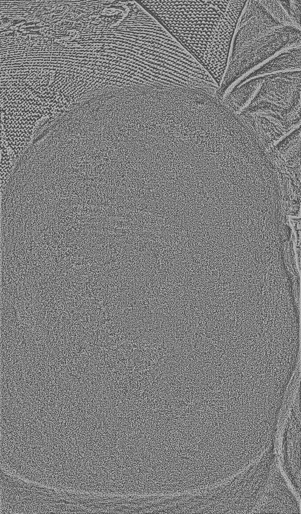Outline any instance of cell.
Segmentation results:
<instances>
[{
    "mask_svg": "<svg viewBox=\"0 0 301 514\" xmlns=\"http://www.w3.org/2000/svg\"><path fill=\"white\" fill-rule=\"evenodd\" d=\"M300 0H289L291 16L296 23L300 26Z\"/></svg>",
    "mask_w": 301,
    "mask_h": 514,
    "instance_id": "obj_4",
    "label": "cell"
},
{
    "mask_svg": "<svg viewBox=\"0 0 301 514\" xmlns=\"http://www.w3.org/2000/svg\"><path fill=\"white\" fill-rule=\"evenodd\" d=\"M281 235L284 241L288 240L290 235V228L286 225H283L281 228Z\"/></svg>",
    "mask_w": 301,
    "mask_h": 514,
    "instance_id": "obj_5",
    "label": "cell"
},
{
    "mask_svg": "<svg viewBox=\"0 0 301 514\" xmlns=\"http://www.w3.org/2000/svg\"><path fill=\"white\" fill-rule=\"evenodd\" d=\"M258 1L277 22L284 26L300 30V26L296 23L291 16L289 1Z\"/></svg>",
    "mask_w": 301,
    "mask_h": 514,
    "instance_id": "obj_3",
    "label": "cell"
},
{
    "mask_svg": "<svg viewBox=\"0 0 301 514\" xmlns=\"http://www.w3.org/2000/svg\"><path fill=\"white\" fill-rule=\"evenodd\" d=\"M299 208V203L296 201H293L290 204L288 209V213L291 215H295L298 211Z\"/></svg>",
    "mask_w": 301,
    "mask_h": 514,
    "instance_id": "obj_6",
    "label": "cell"
},
{
    "mask_svg": "<svg viewBox=\"0 0 301 514\" xmlns=\"http://www.w3.org/2000/svg\"><path fill=\"white\" fill-rule=\"evenodd\" d=\"M244 0L181 1L150 11L220 85Z\"/></svg>",
    "mask_w": 301,
    "mask_h": 514,
    "instance_id": "obj_1",
    "label": "cell"
},
{
    "mask_svg": "<svg viewBox=\"0 0 301 514\" xmlns=\"http://www.w3.org/2000/svg\"><path fill=\"white\" fill-rule=\"evenodd\" d=\"M297 47H300V30L277 22L258 0H246L232 38L220 92L283 52Z\"/></svg>",
    "mask_w": 301,
    "mask_h": 514,
    "instance_id": "obj_2",
    "label": "cell"
}]
</instances>
